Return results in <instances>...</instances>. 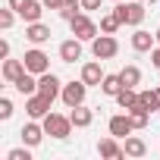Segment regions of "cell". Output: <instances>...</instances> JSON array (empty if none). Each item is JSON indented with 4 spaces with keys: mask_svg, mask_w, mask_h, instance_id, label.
Returning a JSON list of instances; mask_svg holds the SVG:
<instances>
[{
    "mask_svg": "<svg viewBox=\"0 0 160 160\" xmlns=\"http://www.w3.org/2000/svg\"><path fill=\"white\" fill-rule=\"evenodd\" d=\"M122 88H126V85H122V78H119V75H104V82H101V91L110 94V98H116Z\"/></svg>",
    "mask_w": 160,
    "mask_h": 160,
    "instance_id": "17",
    "label": "cell"
},
{
    "mask_svg": "<svg viewBox=\"0 0 160 160\" xmlns=\"http://www.w3.org/2000/svg\"><path fill=\"white\" fill-rule=\"evenodd\" d=\"M38 94H44V98H57L60 94V78L53 75V72H44L41 78H38Z\"/></svg>",
    "mask_w": 160,
    "mask_h": 160,
    "instance_id": "8",
    "label": "cell"
},
{
    "mask_svg": "<svg viewBox=\"0 0 160 160\" xmlns=\"http://www.w3.org/2000/svg\"><path fill=\"white\" fill-rule=\"evenodd\" d=\"M25 38H28L32 44H44V41L50 38V28H47V25H41V22H28V28H25Z\"/></svg>",
    "mask_w": 160,
    "mask_h": 160,
    "instance_id": "12",
    "label": "cell"
},
{
    "mask_svg": "<svg viewBox=\"0 0 160 160\" xmlns=\"http://www.w3.org/2000/svg\"><path fill=\"white\" fill-rule=\"evenodd\" d=\"M69 119H72V126H78V129H85V126H91V119H94V113H91V110H85L82 104H78V107H72V113H69Z\"/></svg>",
    "mask_w": 160,
    "mask_h": 160,
    "instance_id": "15",
    "label": "cell"
},
{
    "mask_svg": "<svg viewBox=\"0 0 160 160\" xmlns=\"http://www.w3.org/2000/svg\"><path fill=\"white\" fill-rule=\"evenodd\" d=\"M126 154H129V157H144L148 148H144L141 138H126Z\"/></svg>",
    "mask_w": 160,
    "mask_h": 160,
    "instance_id": "25",
    "label": "cell"
},
{
    "mask_svg": "<svg viewBox=\"0 0 160 160\" xmlns=\"http://www.w3.org/2000/svg\"><path fill=\"white\" fill-rule=\"evenodd\" d=\"M157 41H160V28H157Z\"/></svg>",
    "mask_w": 160,
    "mask_h": 160,
    "instance_id": "35",
    "label": "cell"
},
{
    "mask_svg": "<svg viewBox=\"0 0 160 160\" xmlns=\"http://www.w3.org/2000/svg\"><path fill=\"white\" fill-rule=\"evenodd\" d=\"M22 63H25V69H28V72H35V75H44V72H47V66H50L44 50H28V53L22 57Z\"/></svg>",
    "mask_w": 160,
    "mask_h": 160,
    "instance_id": "5",
    "label": "cell"
},
{
    "mask_svg": "<svg viewBox=\"0 0 160 160\" xmlns=\"http://www.w3.org/2000/svg\"><path fill=\"white\" fill-rule=\"evenodd\" d=\"M85 91H88L85 82H69V85L63 88V104H66V107H78V104L85 101Z\"/></svg>",
    "mask_w": 160,
    "mask_h": 160,
    "instance_id": "7",
    "label": "cell"
},
{
    "mask_svg": "<svg viewBox=\"0 0 160 160\" xmlns=\"http://www.w3.org/2000/svg\"><path fill=\"white\" fill-rule=\"evenodd\" d=\"M7 160H32V154H28L25 148H16V151H10V154H7Z\"/></svg>",
    "mask_w": 160,
    "mask_h": 160,
    "instance_id": "29",
    "label": "cell"
},
{
    "mask_svg": "<svg viewBox=\"0 0 160 160\" xmlns=\"http://www.w3.org/2000/svg\"><path fill=\"white\" fill-rule=\"evenodd\" d=\"M82 82H85V85H101V82H104V72H101L98 63H85V66H82Z\"/></svg>",
    "mask_w": 160,
    "mask_h": 160,
    "instance_id": "14",
    "label": "cell"
},
{
    "mask_svg": "<svg viewBox=\"0 0 160 160\" xmlns=\"http://www.w3.org/2000/svg\"><path fill=\"white\" fill-rule=\"evenodd\" d=\"M157 94H160V88H157Z\"/></svg>",
    "mask_w": 160,
    "mask_h": 160,
    "instance_id": "36",
    "label": "cell"
},
{
    "mask_svg": "<svg viewBox=\"0 0 160 160\" xmlns=\"http://www.w3.org/2000/svg\"><path fill=\"white\" fill-rule=\"evenodd\" d=\"M13 25V7L10 10H0V28H10Z\"/></svg>",
    "mask_w": 160,
    "mask_h": 160,
    "instance_id": "30",
    "label": "cell"
},
{
    "mask_svg": "<svg viewBox=\"0 0 160 160\" xmlns=\"http://www.w3.org/2000/svg\"><path fill=\"white\" fill-rule=\"evenodd\" d=\"M78 57H82V38H69L60 44V60L63 63H75Z\"/></svg>",
    "mask_w": 160,
    "mask_h": 160,
    "instance_id": "9",
    "label": "cell"
},
{
    "mask_svg": "<svg viewBox=\"0 0 160 160\" xmlns=\"http://www.w3.org/2000/svg\"><path fill=\"white\" fill-rule=\"evenodd\" d=\"M116 101H119L122 110H132V107L138 104V94H135V88H122V91L116 94Z\"/></svg>",
    "mask_w": 160,
    "mask_h": 160,
    "instance_id": "23",
    "label": "cell"
},
{
    "mask_svg": "<svg viewBox=\"0 0 160 160\" xmlns=\"http://www.w3.org/2000/svg\"><path fill=\"white\" fill-rule=\"evenodd\" d=\"M91 50H94V57H98V60H110V57H116L119 44H116V38L101 35V38H94V41H91Z\"/></svg>",
    "mask_w": 160,
    "mask_h": 160,
    "instance_id": "4",
    "label": "cell"
},
{
    "mask_svg": "<svg viewBox=\"0 0 160 160\" xmlns=\"http://www.w3.org/2000/svg\"><path fill=\"white\" fill-rule=\"evenodd\" d=\"M138 101H141L148 110H160V94H157V88H154V91H141Z\"/></svg>",
    "mask_w": 160,
    "mask_h": 160,
    "instance_id": "27",
    "label": "cell"
},
{
    "mask_svg": "<svg viewBox=\"0 0 160 160\" xmlns=\"http://www.w3.org/2000/svg\"><path fill=\"white\" fill-rule=\"evenodd\" d=\"M41 3H44L47 10H60V7H63V0H41Z\"/></svg>",
    "mask_w": 160,
    "mask_h": 160,
    "instance_id": "31",
    "label": "cell"
},
{
    "mask_svg": "<svg viewBox=\"0 0 160 160\" xmlns=\"http://www.w3.org/2000/svg\"><path fill=\"white\" fill-rule=\"evenodd\" d=\"M116 16L122 19V25H141L144 19V3H119Z\"/></svg>",
    "mask_w": 160,
    "mask_h": 160,
    "instance_id": "3",
    "label": "cell"
},
{
    "mask_svg": "<svg viewBox=\"0 0 160 160\" xmlns=\"http://www.w3.org/2000/svg\"><path fill=\"white\" fill-rule=\"evenodd\" d=\"M47 132H44V126H35V122H28V126H22V141L28 144V148H35V144H41V138H44Z\"/></svg>",
    "mask_w": 160,
    "mask_h": 160,
    "instance_id": "13",
    "label": "cell"
},
{
    "mask_svg": "<svg viewBox=\"0 0 160 160\" xmlns=\"http://www.w3.org/2000/svg\"><path fill=\"white\" fill-rule=\"evenodd\" d=\"M119 25H122V19H119L116 13H110V16H104V19H101V32H104V35H113Z\"/></svg>",
    "mask_w": 160,
    "mask_h": 160,
    "instance_id": "26",
    "label": "cell"
},
{
    "mask_svg": "<svg viewBox=\"0 0 160 160\" xmlns=\"http://www.w3.org/2000/svg\"><path fill=\"white\" fill-rule=\"evenodd\" d=\"M132 129H135V126H132V116H113V119H110V135H113V138H126Z\"/></svg>",
    "mask_w": 160,
    "mask_h": 160,
    "instance_id": "11",
    "label": "cell"
},
{
    "mask_svg": "<svg viewBox=\"0 0 160 160\" xmlns=\"http://www.w3.org/2000/svg\"><path fill=\"white\" fill-rule=\"evenodd\" d=\"M154 41H157V35H151V32H141V28L132 35V47H135V50H151V47H154Z\"/></svg>",
    "mask_w": 160,
    "mask_h": 160,
    "instance_id": "16",
    "label": "cell"
},
{
    "mask_svg": "<svg viewBox=\"0 0 160 160\" xmlns=\"http://www.w3.org/2000/svg\"><path fill=\"white\" fill-rule=\"evenodd\" d=\"M25 110H28L32 119H44V116L50 113V98H44V94H32V98L25 101Z\"/></svg>",
    "mask_w": 160,
    "mask_h": 160,
    "instance_id": "6",
    "label": "cell"
},
{
    "mask_svg": "<svg viewBox=\"0 0 160 160\" xmlns=\"http://www.w3.org/2000/svg\"><path fill=\"white\" fill-rule=\"evenodd\" d=\"M22 72H25V63L22 60H7L3 63V78H7V82H16Z\"/></svg>",
    "mask_w": 160,
    "mask_h": 160,
    "instance_id": "18",
    "label": "cell"
},
{
    "mask_svg": "<svg viewBox=\"0 0 160 160\" xmlns=\"http://www.w3.org/2000/svg\"><path fill=\"white\" fill-rule=\"evenodd\" d=\"M44 132L53 135V138H69V132H72V119L57 116V113H47V116H44Z\"/></svg>",
    "mask_w": 160,
    "mask_h": 160,
    "instance_id": "1",
    "label": "cell"
},
{
    "mask_svg": "<svg viewBox=\"0 0 160 160\" xmlns=\"http://www.w3.org/2000/svg\"><path fill=\"white\" fill-rule=\"evenodd\" d=\"M82 7H85V10H98V7H101V0H82Z\"/></svg>",
    "mask_w": 160,
    "mask_h": 160,
    "instance_id": "32",
    "label": "cell"
},
{
    "mask_svg": "<svg viewBox=\"0 0 160 160\" xmlns=\"http://www.w3.org/2000/svg\"><path fill=\"white\" fill-rule=\"evenodd\" d=\"M78 10H85V7H82V0H63L60 16H63V19H75V16H78Z\"/></svg>",
    "mask_w": 160,
    "mask_h": 160,
    "instance_id": "24",
    "label": "cell"
},
{
    "mask_svg": "<svg viewBox=\"0 0 160 160\" xmlns=\"http://www.w3.org/2000/svg\"><path fill=\"white\" fill-rule=\"evenodd\" d=\"M119 78H122L126 88H135V85L141 82V69H138V66H126V69L119 72Z\"/></svg>",
    "mask_w": 160,
    "mask_h": 160,
    "instance_id": "22",
    "label": "cell"
},
{
    "mask_svg": "<svg viewBox=\"0 0 160 160\" xmlns=\"http://www.w3.org/2000/svg\"><path fill=\"white\" fill-rule=\"evenodd\" d=\"M69 25H72V35L82 38V41H94V38H98V25H94L88 16H82V13H78L75 19H69Z\"/></svg>",
    "mask_w": 160,
    "mask_h": 160,
    "instance_id": "2",
    "label": "cell"
},
{
    "mask_svg": "<svg viewBox=\"0 0 160 160\" xmlns=\"http://www.w3.org/2000/svg\"><path fill=\"white\" fill-rule=\"evenodd\" d=\"M129 116H132V126H135V129H144V126H148V116H151V110H148V107L138 101V104L132 107V113H129Z\"/></svg>",
    "mask_w": 160,
    "mask_h": 160,
    "instance_id": "19",
    "label": "cell"
},
{
    "mask_svg": "<svg viewBox=\"0 0 160 160\" xmlns=\"http://www.w3.org/2000/svg\"><path fill=\"white\" fill-rule=\"evenodd\" d=\"M98 151H101V157H126V148H119L113 138H104L98 144Z\"/></svg>",
    "mask_w": 160,
    "mask_h": 160,
    "instance_id": "20",
    "label": "cell"
},
{
    "mask_svg": "<svg viewBox=\"0 0 160 160\" xmlns=\"http://www.w3.org/2000/svg\"><path fill=\"white\" fill-rule=\"evenodd\" d=\"M13 85H16V91H19V94H25V98H32V94L38 91V82H35V72H28V69H25V72H22L19 78H16Z\"/></svg>",
    "mask_w": 160,
    "mask_h": 160,
    "instance_id": "10",
    "label": "cell"
},
{
    "mask_svg": "<svg viewBox=\"0 0 160 160\" xmlns=\"http://www.w3.org/2000/svg\"><path fill=\"white\" fill-rule=\"evenodd\" d=\"M41 7H44V3H38V0H28V3L19 10V16H22L25 22H38V19H41Z\"/></svg>",
    "mask_w": 160,
    "mask_h": 160,
    "instance_id": "21",
    "label": "cell"
},
{
    "mask_svg": "<svg viewBox=\"0 0 160 160\" xmlns=\"http://www.w3.org/2000/svg\"><path fill=\"white\" fill-rule=\"evenodd\" d=\"M25 3H28V0H10V7H13V10H16V13H19V10H22V7H25Z\"/></svg>",
    "mask_w": 160,
    "mask_h": 160,
    "instance_id": "33",
    "label": "cell"
},
{
    "mask_svg": "<svg viewBox=\"0 0 160 160\" xmlns=\"http://www.w3.org/2000/svg\"><path fill=\"white\" fill-rule=\"evenodd\" d=\"M10 116H13V101L0 98V119H10Z\"/></svg>",
    "mask_w": 160,
    "mask_h": 160,
    "instance_id": "28",
    "label": "cell"
},
{
    "mask_svg": "<svg viewBox=\"0 0 160 160\" xmlns=\"http://www.w3.org/2000/svg\"><path fill=\"white\" fill-rule=\"evenodd\" d=\"M151 60H154V66L160 69V47H157V50H151Z\"/></svg>",
    "mask_w": 160,
    "mask_h": 160,
    "instance_id": "34",
    "label": "cell"
}]
</instances>
